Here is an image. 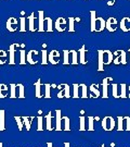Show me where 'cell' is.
I'll use <instances>...</instances> for the list:
<instances>
[{
    "mask_svg": "<svg viewBox=\"0 0 130 147\" xmlns=\"http://www.w3.org/2000/svg\"><path fill=\"white\" fill-rule=\"evenodd\" d=\"M124 131H130V117H124Z\"/></svg>",
    "mask_w": 130,
    "mask_h": 147,
    "instance_id": "f546056e",
    "label": "cell"
},
{
    "mask_svg": "<svg viewBox=\"0 0 130 147\" xmlns=\"http://www.w3.org/2000/svg\"><path fill=\"white\" fill-rule=\"evenodd\" d=\"M119 27L123 32H129L130 31V18L126 16L123 18L121 21L119 22Z\"/></svg>",
    "mask_w": 130,
    "mask_h": 147,
    "instance_id": "8fae6325",
    "label": "cell"
},
{
    "mask_svg": "<svg viewBox=\"0 0 130 147\" xmlns=\"http://www.w3.org/2000/svg\"><path fill=\"white\" fill-rule=\"evenodd\" d=\"M45 21L47 22V28H46V31H47V32H52V31H53L51 18H47V19H45Z\"/></svg>",
    "mask_w": 130,
    "mask_h": 147,
    "instance_id": "7bdbcfd3",
    "label": "cell"
},
{
    "mask_svg": "<svg viewBox=\"0 0 130 147\" xmlns=\"http://www.w3.org/2000/svg\"><path fill=\"white\" fill-rule=\"evenodd\" d=\"M79 53V62L81 64H86L87 61H86V55H87V49L85 46H81V48L78 50Z\"/></svg>",
    "mask_w": 130,
    "mask_h": 147,
    "instance_id": "5bb4252c",
    "label": "cell"
},
{
    "mask_svg": "<svg viewBox=\"0 0 130 147\" xmlns=\"http://www.w3.org/2000/svg\"><path fill=\"white\" fill-rule=\"evenodd\" d=\"M39 26H38V31L45 32V18H43V11H39Z\"/></svg>",
    "mask_w": 130,
    "mask_h": 147,
    "instance_id": "d6986e66",
    "label": "cell"
},
{
    "mask_svg": "<svg viewBox=\"0 0 130 147\" xmlns=\"http://www.w3.org/2000/svg\"><path fill=\"white\" fill-rule=\"evenodd\" d=\"M45 119L47 120V125H46V129L48 131H52V112L50 111L47 116L45 117Z\"/></svg>",
    "mask_w": 130,
    "mask_h": 147,
    "instance_id": "7402d4cb",
    "label": "cell"
},
{
    "mask_svg": "<svg viewBox=\"0 0 130 147\" xmlns=\"http://www.w3.org/2000/svg\"><path fill=\"white\" fill-rule=\"evenodd\" d=\"M87 131H94V118L88 117V126H86Z\"/></svg>",
    "mask_w": 130,
    "mask_h": 147,
    "instance_id": "83f0119b",
    "label": "cell"
},
{
    "mask_svg": "<svg viewBox=\"0 0 130 147\" xmlns=\"http://www.w3.org/2000/svg\"><path fill=\"white\" fill-rule=\"evenodd\" d=\"M63 59H64V61H63L64 64H69V51L68 50L63 51Z\"/></svg>",
    "mask_w": 130,
    "mask_h": 147,
    "instance_id": "ab89813d",
    "label": "cell"
},
{
    "mask_svg": "<svg viewBox=\"0 0 130 147\" xmlns=\"http://www.w3.org/2000/svg\"><path fill=\"white\" fill-rule=\"evenodd\" d=\"M76 21V18H69V19H68V23H69V28H68V30H69V32H72V33H73V32H75V26H74V22Z\"/></svg>",
    "mask_w": 130,
    "mask_h": 147,
    "instance_id": "ee69618b",
    "label": "cell"
},
{
    "mask_svg": "<svg viewBox=\"0 0 130 147\" xmlns=\"http://www.w3.org/2000/svg\"><path fill=\"white\" fill-rule=\"evenodd\" d=\"M64 85V97L65 98H69L71 97V89H69V86L67 84H63Z\"/></svg>",
    "mask_w": 130,
    "mask_h": 147,
    "instance_id": "f6af8a7d",
    "label": "cell"
},
{
    "mask_svg": "<svg viewBox=\"0 0 130 147\" xmlns=\"http://www.w3.org/2000/svg\"><path fill=\"white\" fill-rule=\"evenodd\" d=\"M90 14H91V32H94V25H95V20H97L95 11H91Z\"/></svg>",
    "mask_w": 130,
    "mask_h": 147,
    "instance_id": "836d02e7",
    "label": "cell"
},
{
    "mask_svg": "<svg viewBox=\"0 0 130 147\" xmlns=\"http://www.w3.org/2000/svg\"><path fill=\"white\" fill-rule=\"evenodd\" d=\"M120 63L121 64L127 63V53L125 50H120Z\"/></svg>",
    "mask_w": 130,
    "mask_h": 147,
    "instance_id": "74e56055",
    "label": "cell"
},
{
    "mask_svg": "<svg viewBox=\"0 0 130 147\" xmlns=\"http://www.w3.org/2000/svg\"><path fill=\"white\" fill-rule=\"evenodd\" d=\"M0 147H3V144H2V143H0Z\"/></svg>",
    "mask_w": 130,
    "mask_h": 147,
    "instance_id": "f5cc1de1",
    "label": "cell"
},
{
    "mask_svg": "<svg viewBox=\"0 0 130 147\" xmlns=\"http://www.w3.org/2000/svg\"><path fill=\"white\" fill-rule=\"evenodd\" d=\"M14 119H15L16 121V124H17V127H19V130L20 131H23V126H24V124H23V120H22L21 117H14Z\"/></svg>",
    "mask_w": 130,
    "mask_h": 147,
    "instance_id": "f35d334b",
    "label": "cell"
},
{
    "mask_svg": "<svg viewBox=\"0 0 130 147\" xmlns=\"http://www.w3.org/2000/svg\"><path fill=\"white\" fill-rule=\"evenodd\" d=\"M101 147H105V146H104V145H102V146H101Z\"/></svg>",
    "mask_w": 130,
    "mask_h": 147,
    "instance_id": "11a10c76",
    "label": "cell"
},
{
    "mask_svg": "<svg viewBox=\"0 0 130 147\" xmlns=\"http://www.w3.org/2000/svg\"><path fill=\"white\" fill-rule=\"evenodd\" d=\"M60 58L61 55L57 50H51L48 55V62H50L51 64H57L60 62Z\"/></svg>",
    "mask_w": 130,
    "mask_h": 147,
    "instance_id": "5b68a950",
    "label": "cell"
},
{
    "mask_svg": "<svg viewBox=\"0 0 130 147\" xmlns=\"http://www.w3.org/2000/svg\"><path fill=\"white\" fill-rule=\"evenodd\" d=\"M90 97H93V98H99L101 96V92H100L99 85L98 84H92L90 85Z\"/></svg>",
    "mask_w": 130,
    "mask_h": 147,
    "instance_id": "7c38bea8",
    "label": "cell"
},
{
    "mask_svg": "<svg viewBox=\"0 0 130 147\" xmlns=\"http://www.w3.org/2000/svg\"><path fill=\"white\" fill-rule=\"evenodd\" d=\"M101 124H102V129H103L104 131H113L115 129V125H116V122H115L113 117L107 116L104 117L103 119H102Z\"/></svg>",
    "mask_w": 130,
    "mask_h": 147,
    "instance_id": "6da1fadb",
    "label": "cell"
},
{
    "mask_svg": "<svg viewBox=\"0 0 130 147\" xmlns=\"http://www.w3.org/2000/svg\"><path fill=\"white\" fill-rule=\"evenodd\" d=\"M26 61L29 64H36L38 62V51L37 50H29L26 56Z\"/></svg>",
    "mask_w": 130,
    "mask_h": 147,
    "instance_id": "52a82bcc",
    "label": "cell"
},
{
    "mask_svg": "<svg viewBox=\"0 0 130 147\" xmlns=\"http://www.w3.org/2000/svg\"><path fill=\"white\" fill-rule=\"evenodd\" d=\"M20 47V44H12L9 47V63L14 64L15 63V53L16 49Z\"/></svg>",
    "mask_w": 130,
    "mask_h": 147,
    "instance_id": "8992f818",
    "label": "cell"
},
{
    "mask_svg": "<svg viewBox=\"0 0 130 147\" xmlns=\"http://www.w3.org/2000/svg\"><path fill=\"white\" fill-rule=\"evenodd\" d=\"M79 92H81V96L83 98H87L88 96V88H87V85L86 84H80L79 85Z\"/></svg>",
    "mask_w": 130,
    "mask_h": 147,
    "instance_id": "cb8c5ba5",
    "label": "cell"
},
{
    "mask_svg": "<svg viewBox=\"0 0 130 147\" xmlns=\"http://www.w3.org/2000/svg\"><path fill=\"white\" fill-rule=\"evenodd\" d=\"M19 26V22L15 18H9L7 21V30L9 32H15Z\"/></svg>",
    "mask_w": 130,
    "mask_h": 147,
    "instance_id": "9c48e42d",
    "label": "cell"
},
{
    "mask_svg": "<svg viewBox=\"0 0 130 147\" xmlns=\"http://www.w3.org/2000/svg\"><path fill=\"white\" fill-rule=\"evenodd\" d=\"M41 58H42V61H41L42 64H47L48 63V51L46 50V49H42Z\"/></svg>",
    "mask_w": 130,
    "mask_h": 147,
    "instance_id": "60d3db41",
    "label": "cell"
},
{
    "mask_svg": "<svg viewBox=\"0 0 130 147\" xmlns=\"http://www.w3.org/2000/svg\"><path fill=\"white\" fill-rule=\"evenodd\" d=\"M7 58H8V55L5 50H0V64H5L7 62Z\"/></svg>",
    "mask_w": 130,
    "mask_h": 147,
    "instance_id": "d6a6232c",
    "label": "cell"
},
{
    "mask_svg": "<svg viewBox=\"0 0 130 147\" xmlns=\"http://www.w3.org/2000/svg\"><path fill=\"white\" fill-rule=\"evenodd\" d=\"M28 24H29V31L35 32V13H31V16H28Z\"/></svg>",
    "mask_w": 130,
    "mask_h": 147,
    "instance_id": "ffe728a7",
    "label": "cell"
},
{
    "mask_svg": "<svg viewBox=\"0 0 130 147\" xmlns=\"http://www.w3.org/2000/svg\"><path fill=\"white\" fill-rule=\"evenodd\" d=\"M34 85H35V96H36L37 98L43 97V88H45V85H41L40 79L37 80Z\"/></svg>",
    "mask_w": 130,
    "mask_h": 147,
    "instance_id": "ba28073f",
    "label": "cell"
},
{
    "mask_svg": "<svg viewBox=\"0 0 130 147\" xmlns=\"http://www.w3.org/2000/svg\"><path fill=\"white\" fill-rule=\"evenodd\" d=\"M105 28V20L103 18H97L95 25H94V32H102Z\"/></svg>",
    "mask_w": 130,
    "mask_h": 147,
    "instance_id": "4fadbf2b",
    "label": "cell"
},
{
    "mask_svg": "<svg viewBox=\"0 0 130 147\" xmlns=\"http://www.w3.org/2000/svg\"><path fill=\"white\" fill-rule=\"evenodd\" d=\"M54 27L57 32H64L67 28V21L65 18H57L55 23H54Z\"/></svg>",
    "mask_w": 130,
    "mask_h": 147,
    "instance_id": "277c9868",
    "label": "cell"
},
{
    "mask_svg": "<svg viewBox=\"0 0 130 147\" xmlns=\"http://www.w3.org/2000/svg\"><path fill=\"white\" fill-rule=\"evenodd\" d=\"M98 58H99V63H98V71H104L103 50H102V49L98 50Z\"/></svg>",
    "mask_w": 130,
    "mask_h": 147,
    "instance_id": "e0dca14e",
    "label": "cell"
},
{
    "mask_svg": "<svg viewBox=\"0 0 130 147\" xmlns=\"http://www.w3.org/2000/svg\"><path fill=\"white\" fill-rule=\"evenodd\" d=\"M64 147H69V143H64Z\"/></svg>",
    "mask_w": 130,
    "mask_h": 147,
    "instance_id": "681fc988",
    "label": "cell"
},
{
    "mask_svg": "<svg viewBox=\"0 0 130 147\" xmlns=\"http://www.w3.org/2000/svg\"><path fill=\"white\" fill-rule=\"evenodd\" d=\"M117 27H118V21H117L116 18H109L105 21V28L111 33L116 31Z\"/></svg>",
    "mask_w": 130,
    "mask_h": 147,
    "instance_id": "7a4b0ae2",
    "label": "cell"
},
{
    "mask_svg": "<svg viewBox=\"0 0 130 147\" xmlns=\"http://www.w3.org/2000/svg\"><path fill=\"white\" fill-rule=\"evenodd\" d=\"M50 90H51V85L50 84H45V93H43V97L45 98H50Z\"/></svg>",
    "mask_w": 130,
    "mask_h": 147,
    "instance_id": "1f68e13d",
    "label": "cell"
},
{
    "mask_svg": "<svg viewBox=\"0 0 130 147\" xmlns=\"http://www.w3.org/2000/svg\"><path fill=\"white\" fill-rule=\"evenodd\" d=\"M35 118L34 117H23L22 120H23V124L25 125L26 131H31V121L34 120Z\"/></svg>",
    "mask_w": 130,
    "mask_h": 147,
    "instance_id": "2e32d148",
    "label": "cell"
},
{
    "mask_svg": "<svg viewBox=\"0 0 130 147\" xmlns=\"http://www.w3.org/2000/svg\"><path fill=\"white\" fill-rule=\"evenodd\" d=\"M103 62L104 65H109L113 62V53L109 49L103 50Z\"/></svg>",
    "mask_w": 130,
    "mask_h": 147,
    "instance_id": "30bf717a",
    "label": "cell"
},
{
    "mask_svg": "<svg viewBox=\"0 0 130 147\" xmlns=\"http://www.w3.org/2000/svg\"><path fill=\"white\" fill-rule=\"evenodd\" d=\"M20 25H21V27H20V31L25 32L26 31V20H25V18H21V19H20Z\"/></svg>",
    "mask_w": 130,
    "mask_h": 147,
    "instance_id": "bcb514c9",
    "label": "cell"
},
{
    "mask_svg": "<svg viewBox=\"0 0 130 147\" xmlns=\"http://www.w3.org/2000/svg\"><path fill=\"white\" fill-rule=\"evenodd\" d=\"M119 97H121V98L127 97V85L125 83L119 85Z\"/></svg>",
    "mask_w": 130,
    "mask_h": 147,
    "instance_id": "484cf974",
    "label": "cell"
},
{
    "mask_svg": "<svg viewBox=\"0 0 130 147\" xmlns=\"http://www.w3.org/2000/svg\"><path fill=\"white\" fill-rule=\"evenodd\" d=\"M79 122H80L79 131H86V118H85V116L79 117Z\"/></svg>",
    "mask_w": 130,
    "mask_h": 147,
    "instance_id": "4dcf8cb0",
    "label": "cell"
},
{
    "mask_svg": "<svg viewBox=\"0 0 130 147\" xmlns=\"http://www.w3.org/2000/svg\"><path fill=\"white\" fill-rule=\"evenodd\" d=\"M20 63L21 64H25L26 63V53L25 50H24V48H22L21 50H20Z\"/></svg>",
    "mask_w": 130,
    "mask_h": 147,
    "instance_id": "e575fe53",
    "label": "cell"
},
{
    "mask_svg": "<svg viewBox=\"0 0 130 147\" xmlns=\"http://www.w3.org/2000/svg\"><path fill=\"white\" fill-rule=\"evenodd\" d=\"M113 83V79L112 78H105L103 79L102 82V96L103 98H107L109 97V85H112Z\"/></svg>",
    "mask_w": 130,
    "mask_h": 147,
    "instance_id": "3957f363",
    "label": "cell"
},
{
    "mask_svg": "<svg viewBox=\"0 0 130 147\" xmlns=\"http://www.w3.org/2000/svg\"><path fill=\"white\" fill-rule=\"evenodd\" d=\"M5 110H0V131H5Z\"/></svg>",
    "mask_w": 130,
    "mask_h": 147,
    "instance_id": "d4e9b609",
    "label": "cell"
},
{
    "mask_svg": "<svg viewBox=\"0 0 130 147\" xmlns=\"http://www.w3.org/2000/svg\"><path fill=\"white\" fill-rule=\"evenodd\" d=\"M128 90H129V97H130V85L128 86Z\"/></svg>",
    "mask_w": 130,
    "mask_h": 147,
    "instance_id": "816d5d0a",
    "label": "cell"
},
{
    "mask_svg": "<svg viewBox=\"0 0 130 147\" xmlns=\"http://www.w3.org/2000/svg\"><path fill=\"white\" fill-rule=\"evenodd\" d=\"M10 97L11 98H16V84L10 85Z\"/></svg>",
    "mask_w": 130,
    "mask_h": 147,
    "instance_id": "d590c367",
    "label": "cell"
},
{
    "mask_svg": "<svg viewBox=\"0 0 130 147\" xmlns=\"http://www.w3.org/2000/svg\"><path fill=\"white\" fill-rule=\"evenodd\" d=\"M57 113V122H55V131H62V126H61V123H62V117H61V110H57L55 111Z\"/></svg>",
    "mask_w": 130,
    "mask_h": 147,
    "instance_id": "ac0fdd59",
    "label": "cell"
},
{
    "mask_svg": "<svg viewBox=\"0 0 130 147\" xmlns=\"http://www.w3.org/2000/svg\"><path fill=\"white\" fill-rule=\"evenodd\" d=\"M37 121H38V125H37V131H43V118L42 117H38L37 118Z\"/></svg>",
    "mask_w": 130,
    "mask_h": 147,
    "instance_id": "b9f144b4",
    "label": "cell"
},
{
    "mask_svg": "<svg viewBox=\"0 0 130 147\" xmlns=\"http://www.w3.org/2000/svg\"><path fill=\"white\" fill-rule=\"evenodd\" d=\"M128 53H129V59H130V48H129V50H128Z\"/></svg>",
    "mask_w": 130,
    "mask_h": 147,
    "instance_id": "db71d44e",
    "label": "cell"
},
{
    "mask_svg": "<svg viewBox=\"0 0 130 147\" xmlns=\"http://www.w3.org/2000/svg\"><path fill=\"white\" fill-rule=\"evenodd\" d=\"M61 90L57 93V97L59 98H63L64 97V85H62V88H60Z\"/></svg>",
    "mask_w": 130,
    "mask_h": 147,
    "instance_id": "c3c4849f",
    "label": "cell"
},
{
    "mask_svg": "<svg viewBox=\"0 0 130 147\" xmlns=\"http://www.w3.org/2000/svg\"><path fill=\"white\" fill-rule=\"evenodd\" d=\"M117 123H118V126H117V130L118 131H124V125H123V123H124V117H118L117 118Z\"/></svg>",
    "mask_w": 130,
    "mask_h": 147,
    "instance_id": "8d00e7d4",
    "label": "cell"
},
{
    "mask_svg": "<svg viewBox=\"0 0 130 147\" xmlns=\"http://www.w3.org/2000/svg\"><path fill=\"white\" fill-rule=\"evenodd\" d=\"M118 89H119V85L116 83H112V93H113V97L115 98H119Z\"/></svg>",
    "mask_w": 130,
    "mask_h": 147,
    "instance_id": "4316f807",
    "label": "cell"
},
{
    "mask_svg": "<svg viewBox=\"0 0 130 147\" xmlns=\"http://www.w3.org/2000/svg\"><path fill=\"white\" fill-rule=\"evenodd\" d=\"M69 56L72 57V64H78V53L76 50H71Z\"/></svg>",
    "mask_w": 130,
    "mask_h": 147,
    "instance_id": "f1b7e54d",
    "label": "cell"
},
{
    "mask_svg": "<svg viewBox=\"0 0 130 147\" xmlns=\"http://www.w3.org/2000/svg\"><path fill=\"white\" fill-rule=\"evenodd\" d=\"M16 88L19 89V93H17V97L19 98H24L25 97V87L23 84H16Z\"/></svg>",
    "mask_w": 130,
    "mask_h": 147,
    "instance_id": "603a6c76",
    "label": "cell"
},
{
    "mask_svg": "<svg viewBox=\"0 0 130 147\" xmlns=\"http://www.w3.org/2000/svg\"><path fill=\"white\" fill-rule=\"evenodd\" d=\"M47 146H48V147H52V143H48Z\"/></svg>",
    "mask_w": 130,
    "mask_h": 147,
    "instance_id": "f907efd6",
    "label": "cell"
},
{
    "mask_svg": "<svg viewBox=\"0 0 130 147\" xmlns=\"http://www.w3.org/2000/svg\"><path fill=\"white\" fill-rule=\"evenodd\" d=\"M73 87H74V94H73L74 98H78V97H80V96H79V85L74 84Z\"/></svg>",
    "mask_w": 130,
    "mask_h": 147,
    "instance_id": "7dc6e473",
    "label": "cell"
},
{
    "mask_svg": "<svg viewBox=\"0 0 130 147\" xmlns=\"http://www.w3.org/2000/svg\"><path fill=\"white\" fill-rule=\"evenodd\" d=\"M63 131H71V122L68 117H62V123H61Z\"/></svg>",
    "mask_w": 130,
    "mask_h": 147,
    "instance_id": "9a60e30c",
    "label": "cell"
},
{
    "mask_svg": "<svg viewBox=\"0 0 130 147\" xmlns=\"http://www.w3.org/2000/svg\"><path fill=\"white\" fill-rule=\"evenodd\" d=\"M9 93V88L5 84H0V98H5Z\"/></svg>",
    "mask_w": 130,
    "mask_h": 147,
    "instance_id": "44dd1931",
    "label": "cell"
}]
</instances>
